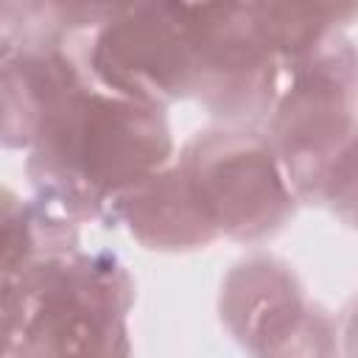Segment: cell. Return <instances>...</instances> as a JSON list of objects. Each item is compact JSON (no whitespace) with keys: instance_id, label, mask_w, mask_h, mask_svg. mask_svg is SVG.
Listing matches in <instances>:
<instances>
[{"instance_id":"cell-3","label":"cell","mask_w":358,"mask_h":358,"mask_svg":"<svg viewBox=\"0 0 358 358\" xmlns=\"http://www.w3.org/2000/svg\"><path fill=\"white\" fill-rule=\"evenodd\" d=\"M17 327L11 355L123 358L137 285L109 249H59L14 277Z\"/></svg>"},{"instance_id":"cell-1","label":"cell","mask_w":358,"mask_h":358,"mask_svg":"<svg viewBox=\"0 0 358 358\" xmlns=\"http://www.w3.org/2000/svg\"><path fill=\"white\" fill-rule=\"evenodd\" d=\"M162 106L140 103L87 84L28 148L25 176L34 199L73 221H103L109 201L173 159Z\"/></svg>"},{"instance_id":"cell-7","label":"cell","mask_w":358,"mask_h":358,"mask_svg":"<svg viewBox=\"0 0 358 358\" xmlns=\"http://www.w3.org/2000/svg\"><path fill=\"white\" fill-rule=\"evenodd\" d=\"M193 0H145L92 31L90 73L101 90L168 109L190 95Z\"/></svg>"},{"instance_id":"cell-13","label":"cell","mask_w":358,"mask_h":358,"mask_svg":"<svg viewBox=\"0 0 358 358\" xmlns=\"http://www.w3.org/2000/svg\"><path fill=\"white\" fill-rule=\"evenodd\" d=\"M17 327V299H14V280L0 277V355H11Z\"/></svg>"},{"instance_id":"cell-10","label":"cell","mask_w":358,"mask_h":358,"mask_svg":"<svg viewBox=\"0 0 358 358\" xmlns=\"http://www.w3.org/2000/svg\"><path fill=\"white\" fill-rule=\"evenodd\" d=\"M78 243V224L0 185V277L14 280L36 257Z\"/></svg>"},{"instance_id":"cell-8","label":"cell","mask_w":358,"mask_h":358,"mask_svg":"<svg viewBox=\"0 0 358 358\" xmlns=\"http://www.w3.org/2000/svg\"><path fill=\"white\" fill-rule=\"evenodd\" d=\"M87 87L59 34H45L0 62V148L28 151L48 120Z\"/></svg>"},{"instance_id":"cell-5","label":"cell","mask_w":358,"mask_h":358,"mask_svg":"<svg viewBox=\"0 0 358 358\" xmlns=\"http://www.w3.org/2000/svg\"><path fill=\"white\" fill-rule=\"evenodd\" d=\"M280 78L282 62L249 0L196 3L187 98L224 126H255L268 117Z\"/></svg>"},{"instance_id":"cell-9","label":"cell","mask_w":358,"mask_h":358,"mask_svg":"<svg viewBox=\"0 0 358 358\" xmlns=\"http://www.w3.org/2000/svg\"><path fill=\"white\" fill-rule=\"evenodd\" d=\"M103 224L126 227L143 249L165 255L199 252L221 238L173 159L123 187L109 201Z\"/></svg>"},{"instance_id":"cell-2","label":"cell","mask_w":358,"mask_h":358,"mask_svg":"<svg viewBox=\"0 0 358 358\" xmlns=\"http://www.w3.org/2000/svg\"><path fill=\"white\" fill-rule=\"evenodd\" d=\"M266 137L299 204L327 207L344 227L355 224L358 56L341 31L282 67Z\"/></svg>"},{"instance_id":"cell-14","label":"cell","mask_w":358,"mask_h":358,"mask_svg":"<svg viewBox=\"0 0 358 358\" xmlns=\"http://www.w3.org/2000/svg\"><path fill=\"white\" fill-rule=\"evenodd\" d=\"M22 3H28L31 8H39V11H48V0H22Z\"/></svg>"},{"instance_id":"cell-12","label":"cell","mask_w":358,"mask_h":358,"mask_svg":"<svg viewBox=\"0 0 358 358\" xmlns=\"http://www.w3.org/2000/svg\"><path fill=\"white\" fill-rule=\"evenodd\" d=\"M145 0H48V17L59 31H98Z\"/></svg>"},{"instance_id":"cell-6","label":"cell","mask_w":358,"mask_h":358,"mask_svg":"<svg viewBox=\"0 0 358 358\" xmlns=\"http://www.w3.org/2000/svg\"><path fill=\"white\" fill-rule=\"evenodd\" d=\"M218 319L229 338L252 355H333L338 316L310 299L294 266L255 252L229 266L218 288Z\"/></svg>"},{"instance_id":"cell-11","label":"cell","mask_w":358,"mask_h":358,"mask_svg":"<svg viewBox=\"0 0 358 358\" xmlns=\"http://www.w3.org/2000/svg\"><path fill=\"white\" fill-rule=\"evenodd\" d=\"M282 67L352 25L358 0H249Z\"/></svg>"},{"instance_id":"cell-15","label":"cell","mask_w":358,"mask_h":358,"mask_svg":"<svg viewBox=\"0 0 358 358\" xmlns=\"http://www.w3.org/2000/svg\"><path fill=\"white\" fill-rule=\"evenodd\" d=\"M196 3H199V0H196Z\"/></svg>"},{"instance_id":"cell-4","label":"cell","mask_w":358,"mask_h":358,"mask_svg":"<svg viewBox=\"0 0 358 358\" xmlns=\"http://www.w3.org/2000/svg\"><path fill=\"white\" fill-rule=\"evenodd\" d=\"M179 165L199 207L221 238L260 243L296 215V196L266 137L255 126H213L185 140Z\"/></svg>"}]
</instances>
